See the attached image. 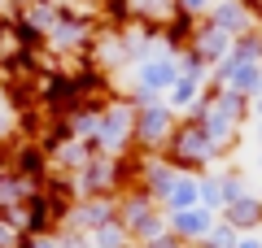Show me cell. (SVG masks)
I'll use <instances>...</instances> for the list:
<instances>
[{"label":"cell","instance_id":"ffe728a7","mask_svg":"<svg viewBox=\"0 0 262 248\" xmlns=\"http://www.w3.org/2000/svg\"><path fill=\"white\" fill-rule=\"evenodd\" d=\"M201 209H210L214 218L223 213V187H219V165L201 175Z\"/></svg>","mask_w":262,"mask_h":248},{"label":"cell","instance_id":"9c48e42d","mask_svg":"<svg viewBox=\"0 0 262 248\" xmlns=\"http://www.w3.org/2000/svg\"><path fill=\"white\" fill-rule=\"evenodd\" d=\"M105 222H118V196H88V201L70 205V218L61 231H79V235H92Z\"/></svg>","mask_w":262,"mask_h":248},{"label":"cell","instance_id":"ba28073f","mask_svg":"<svg viewBox=\"0 0 262 248\" xmlns=\"http://www.w3.org/2000/svg\"><path fill=\"white\" fill-rule=\"evenodd\" d=\"M175 79H179V57H170V53H153V57H144V61L131 65V87H136V92H153V96H162V101H166V92H170Z\"/></svg>","mask_w":262,"mask_h":248},{"label":"cell","instance_id":"9a60e30c","mask_svg":"<svg viewBox=\"0 0 262 248\" xmlns=\"http://www.w3.org/2000/svg\"><path fill=\"white\" fill-rule=\"evenodd\" d=\"M196 205H201V175H184L179 170L175 183L162 196V213H184V209H196Z\"/></svg>","mask_w":262,"mask_h":248},{"label":"cell","instance_id":"f1b7e54d","mask_svg":"<svg viewBox=\"0 0 262 248\" xmlns=\"http://www.w3.org/2000/svg\"><path fill=\"white\" fill-rule=\"evenodd\" d=\"M53 5H57V9H75L79 0H53Z\"/></svg>","mask_w":262,"mask_h":248},{"label":"cell","instance_id":"277c9868","mask_svg":"<svg viewBox=\"0 0 262 248\" xmlns=\"http://www.w3.org/2000/svg\"><path fill=\"white\" fill-rule=\"evenodd\" d=\"M118 222L127 227V235H131V244H136V248L170 235L162 205H158V201H149V196H144L140 187H127V192L118 196Z\"/></svg>","mask_w":262,"mask_h":248},{"label":"cell","instance_id":"cb8c5ba5","mask_svg":"<svg viewBox=\"0 0 262 248\" xmlns=\"http://www.w3.org/2000/svg\"><path fill=\"white\" fill-rule=\"evenodd\" d=\"M236 248H262V231H249V235L236 239Z\"/></svg>","mask_w":262,"mask_h":248},{"label":"cell","instance_id":"1f68e13d","mask_svg":"<svg viewBox=\"0 0 262 248\" xmlns=\"http://www.w3.org/2000/svg\"><path fill=\"white\" fill-rule=\"evenodd\" d=\"M253 192H258V201H262V183H258V187H253Z\"/></svg>","mask_w":262,"mask_h":248},{"label":"cell","instance_id":"5b68a950","mask_svg":"<svg viewBox=\"0 0 262 248\" xmlns=\"http://www.w3.org/2000/svg\"><path fill=\"white\" fill-rule=\"evenodd\" d=\"M96 22L83 18L79 9H61V18H57V27L44 35V53L53 57V61H79V57L92 53L96 44Z\"/></svg>","mask_w":262,"mask_h":248},{"label":"cell","instance_id":"6da1fadb","mask_svg":"<svg viewBox=\"0 0 262 248\" xmlns=\"http://www.w3.org/2000/svg\"><path fill=\"white\" fill-rule=\"evenodd\" d=\"M188 118L201 122V131L210 135L219 161H227V157L236 153V144H241L245 122H249V101L236 96V92H214V87H206V96L196 101V109L188 113Z\"/></svg>","mask_w":262,"mask_h":248},{"label":"cell","instance_id":"8fae6325","mask_svg":"<svg viewBox=\"0 0 262 248\" xmlns=\"http://www.w3.org/2000/svg\"><path fill=\"white\" fill-rule=\"evenodd\" d=\"M188 53H192L196 61L206 65V70H214V65H219V61H227V53H232V35H223V31L210 27V22H196Z\"/></svg>","mask_w":262,"mask_h":248},{"label":"cell","instance_id":"3957f363","mask_svg":"<svg viewBox=\"0 0 262 248\" xmlns=\"http://www.w3.org/2000/svg\"><path fill=\"white\" fill-rule=\"evenodd\" d=\"M162 157H166L175 170H184V175H206V170L219 165V153H214V144H210V135L201 131V122H192V118H179V127H175V135H170V144L162 148Z\"/></svg>","mask_w":262,"mask_h":248},{"label":"cell","instance_id":"7a4b0ae2","mask_svg":"<svg viewBox=\"0 0 262 248\" xmlns=\"http://www.w3.org/2000/svg\"><path fill=\"white\" fill-rule=\"evenodd\" d=\"M92 153H101V157H131L136 153V105L122 92L101 109V122H96V135H92Z\"/></svg>","mask_w":262,"mask_h":248},{"label":"cell","instance_id":"7c38bea8","mask_svg":"<svg viewBox=\"0 0 262 248\" xmlns=\"http://www.w3.org/2000/svg\"><path fill=\"white\" fill-rule=\"evenodd\" d=\"M9 165H13V175H22V179L48 183V153H44L39 139H13L9 144Z\"/></svg>","mask_w":262,"mask_h":248},{"label":"cell","instance_id":"4fadbf2b","mask_svg":"<svg viewBox=\"0 0 262 248\" xmlns=\"http://www.w3.org/2000/svg\"><path fill=\"white\" fill-rule=\"evenodd\" d=\"M214 222L219 218L210 209H201V205H196V209H184V213H166V227H170V235H175L179 244H201V239L214 231Z\"/></svg>","mask_w":262,"mask_h":248},{"label":"cell","instance_id":"7402d4cb","mask_svg":"<svg viewBox=\"0 0 262 248\" xmlns=\"http://www.w3.org/2000/svg\"><path fill=\"white\" fill-rule=\"evenodd\" d=\"M236 239H241V231H232L223 218H219V222H214V231L201 239V248H236Z\"/></svg>","mask_w":262,"mask_h":248},{"label":"cell","instance_id":"603a6c76","mask_svg":"<svg viewBox=\"0 0 262 248\" xmlns=\"http://www.w3.org/2000/svg\"><path fill=\"white\" fill-rule=\"evenodd\" d=\"M175 9L188 13V18H196V22H206V13L214 9V0H175Z\"/></svg>","mask_w":262,"mask_h":248},{"label":"cell","instance_id":"d6a6232c","mask_svg":"<svg viewBox=\"0 0 262 248\" xmlns=\"http://www.w3.org/2000/svg\"><path fill=\"white\" fill-rule=\"evenodd\" d=\"M258 9H262V0H258Z\"/></svg>","mask_w":262,"mask_h":248},{"label":"cell","instance_id":"e0dca14e","mask_svg":"<svg viewBox=\"0 0 262 248\" xmlns=\"http://www.w3.org/2000/svg\"><path fill=\"white\" fill-rule=\"evenodd\" d=\"M13 18L22 22V27H31L39 39L48 35V31L57 27V18H61V9H57L53 0H31V5H22V9H13Z\"/></svg>","mask_w":262,"mask_h":248},{"label":"cell","instance_id":"5bb4252c","mask_svg":"<svg viewBox=\"0 0 262 248\" xmlns=\"http://www.w3.org/2000/svg\"><path fill=\"white\" fill-rule=\"evenodd\" d=\"M219 218L227 222L232 231H241V235H249V231H262V201H258V192H245V196H236L232 205H227Z\"/></svg>","mask_w":262,"mask_h":248},{"label":"cell","instance_id":"8992f818","mask_svg":"<svg viewBox=\"0 0 262 248\" xmlns=\"http://www.w3.org/2000/svg\"><path fill=\"white\" fill-rule=\"evenodd\" d=\"M175 127H179V113L166 101L140 105L136 109V153H149V157L162 153L170 144V135H175Z\"/></svg>","mask_w":262,"mask_h":248},{"label":"cell","instance_id":"52a82bcc","mask_svg":"<svg viewBox=\"0 0 262 248\" xmlns=\"http://www.w3.org/2000/svg\"><path fill=\"white\" fill-rule=\"evenodd\" d=\"M206 22L219 27L223 35L241 39L249 31H262V9H258V0H214V9L206 13Z\"/></svg>","mask_w":262,"mask_h":248},{"label":"cell","instance_id":"484cf974","mask_svg":"<svg viewBox=\"0 0 262 248\" xmlns=\"http://www.w3.org/2000/svg\"><path fill=\"white\" fill-rule=\"evenodd\" d=\"M13 175V165H9V148H0V183Z\"/></svg>","mask_w":262,"mask_h":248},{"label":"cell","instance_id":"f546056e","mask_svg":"<svg viewBox=\"0 0 262 248\" xmlns=\"http://www.w3.org/2000/svg\"><path fill=\"white\" fill-rule=\"evenodd\" d=\"M5 105H9V96H5V87H0V109H5Z\"/></svg>","mask_w":262,"mask_h":248},{"label":"cell","instance_id":"d4e9b609","mask_svg":"<svg viewBox=\"0 0 262 248\" xmlns=\"http://www.w3.org/2000/svg\"><path fill=\"white\" fill-rule=\"evenodd\" d=\"M31 248H61L57 235H31Z\"/></svg>","mask_w":262,"mask_h":248},{"label":"cell","instance_id":"83f0119b","mask_svg":"<svg viewBox=\"0 0 262 248\" xmlns=\"http://www.w3.org/2000/svg\"><path fill=\"white\" fill-rule=\"evenodd\" d=\"M13 13V0H0V18H9Z\"/></svg>","mask_w":262,"mask_h":248},{"label":"cell","instance_id":"30bf717a","mask_svg":"<svg viewBox=\"0 0 262 248\" xmlns=\"http://www.w3.org/2000/svg\"><path fill=\"white\" fill-rule=\"evenodd\" d=\"M175 175H179V170L162 153H153V157L149 153H136V187H140L149 201L162 205V196H166V187L175 183Z\"/></svg>","mask_w":262,"mask_h":248},{"label":"cell","instance_id":"44dd1931","mask_svg":"<svg viewBox=\"0 0 262 248\" xmlns=\"http://www.w3.org/2000/svg\"><path fill=\"white\" fill-rule=\"evenodd\" d=\"M0 248H31V235L13 213H0Z\"/></svg>","mask_w":262,"mask_h":248},{"label":"cell","instance_id":"d6986e66","mask_svg":"<svg viewBox=\"0 0 262 248\" xmlns=\"http://www.w3.org/2000/svg\"><path fill=\"white\" fill-rule=\"evenodd\" d=\"M88 244H92V248H136L122 222H105V227H96L92 235H88Z\"/></svg>","mask_w":262,"mask_h":248},{"label":"cell","instance_id":"ac0fdd59","mask_svg":"<svg viewBox=\"0 0 262 248\" xmlns=\"http://www.w3.org/2000/svg\"><path fill=\"white\" fill-rule=\"evenodd\" d=\"M232 57L236 65H262V31H249V35L232 39Z\"/></svg>","mask_w":262,"mask_h":248},{"label":"cell","instance_id":"4dcf8cb0","mask_svg":"<svg viewBox=\"0 0 262 248\" xmlns=\"http://www.w3.org/2000/svg\"><path fill=\"white\" fill-rule=\"evenodd\" d=\"M22 5H31V0H13V9H22Z\"/></svg>","mask_w":262,"mask_h":248},{"label":"cell","instance_id":"2e32d148","mask_svg":"<svg viewBox=\"0 0 262 248\" xmlns=\"http://www.w3.org/2000/svg\"><path fill=\"white\" fill-rule=\"evenodd\" d=\"M210 79H201V74H179L175 83H170V92H166V105L179 113V118H188V113L196 109V101L206 96Z\"/></svg>","mask_w":262,"mask_h":248},{"label":"cell","instance_id":"4316f807","mask_svg":"<svg viewBox=\"0 0 262 248\" xmlns=\"http://www.w3.org/2000/svg\"><path fill=\"white\" fill-rule=\"evenodd\" d=\"M253 144H258V165H262V122H253Z\"/></svg>","mask_w":262,"mask_h":248}]
</instances>
